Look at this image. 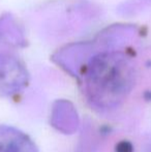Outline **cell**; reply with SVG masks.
<instances>
[{"instance_id": "cell-1", "label": "cell", "mask_w": 151, "mask_h": 152, "mask_svg": "<svg viewBox=\"0 0 151 152\" xmlns=\"http://www.w3.org/2000/svg\"><path fill=\"white\" fill-rule=\"evenodd\" d=\"M136 67L119 51L97 54L89 61L85 72V91L89 102L99 111L120 106L133 90Z\"/></svg>"}, {"instance_id": "cell-4", "label": "cell", "mask_w": 151, "mask_h": 152, "mask_svg": "<svg viewBox=\"0 0 151 152\" xmlns=\"http://www.w3.org/2000/svg\"><path fill=\"white\" fill-rule=\"evenodd\" d=\"M52 124L64 134H73L79 127L76 108L67 100H58L52 109Z\"/></svg>"}, {"instance_id": "cell-3", "label": "cell", "mask_w": 151, "mask_h": 152, "mask_svg": "<svg viewBox=\"0 0 151 152\" xmlns=\"http://www.w3.org/2000/svg\"><path fill=\"white\" fill-rule=\"evenodd\" d=\"M0 152H38L33 141L23 132L0 126Z\"/></svg>"}, {"instance_id": "cell-2", "label": "cell", "mask_w": 151, "mask_h": 152, "mask_svg": "<svg viewBox=\"0 0 151 152\" xmlns=\"http://www.w3.org/2000/svg\"><path fill=\"white\" fill-rule=\"evenodd\" d=\"M28 72L16 57L0 54V94L12 95L26 87Z\"/></svg>"}]
</instances>
